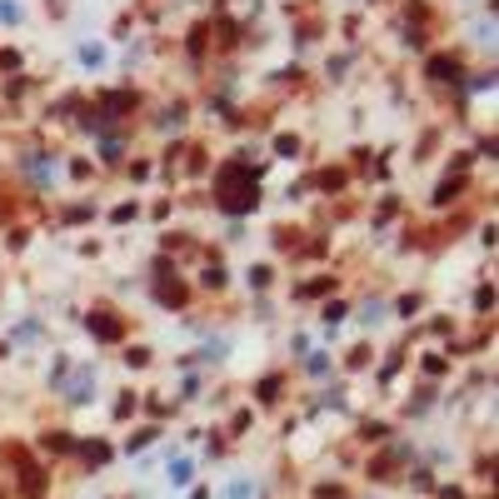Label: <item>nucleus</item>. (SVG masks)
I'll return each mask as SVG.
<instances>
[{"label":"nucleus","instance_id":"obj_1","mask_svg":"<svg viewBox=\"0 0 499 499\" xmlns=\"http://www.w3.org/2000/svg\"><path fill=\"white\" fill-rule=\"evenodd\" d=\"M474 40L489 50V45H494V20H480V26H474Z\"/></svg>","mask_w":499,"mask_h":499},{"label":"nucleus","instance_id":"obj_2","mask_svg":"<svg viewBox=\"0 0 499 499\" xmlns=\"http://www.w3.org/2000/svg\"><path fill=\"white\" fill-rule=\"evenodd\" d=\"M225 499H250V480H235L230 489H225Z\"/></svg>","mask_w":499,"mask_h":499},{"label":"nucleus","instance_id":"obj_3","mask_svg":"<svg viewBox=\"0 0 499 499\" xmlns=\"http://www.w3.org/2000/svg\"><path fill=\"white\" fill-rule=\"evenodd\" d=\"M0 20H10V26L20 20V6H15V0H0Z\"/></svg>","mask_w":499,"mask_h":499}]
</instances>
